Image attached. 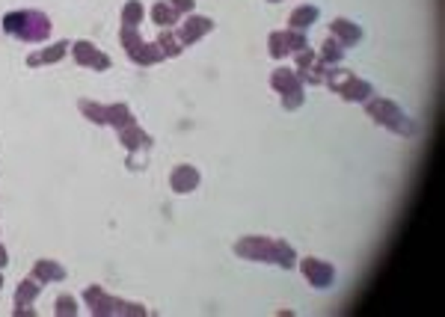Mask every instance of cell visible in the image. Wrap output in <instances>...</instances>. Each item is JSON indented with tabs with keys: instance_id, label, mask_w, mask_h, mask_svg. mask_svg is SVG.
Here are the masks:
<instances>
[{
	"instance_id": "1",
	"label": "cell",
	"mask_w": 445,
	"mask_h": 317,
	"mask_svg": "<svg viewBox=\"0 0 445 317\" xmlns=\"http://www.w3.org/2000/svg\"><path fill=\"white\" fill-rule=\"evenodd\" d=\"M4 30L9 33V36L21 39V42H45L48 36H51V18L36 9H27V12H9L4 18Z\"/></svg>"
},
{
	"instance_id": "2",
	"label": "cell",
	"mask_w": 445,
	"mask_h": 317,
	"mask_svg": "<svg viewBox=\"0 0 445 317\" xmlns=\"http://www.w3.org/2000/svg\"><path fill=\"white\" fill-rule=\"evenodd\" d=\"M366 113L371 116L377 125H383L386 130L398 133V137H416V133H419L416 122L410 119V116L395 101H389V98H368V101H366Z\"/></svg>"
},
{
	"instance_id": "3",
	"label": "cell",
	"mask_w": 445,
	"mask_h": 317,
	"mask_svg": "<svg viewBox=\"0 0 445 317\" xmlns=\"http://www.w3.org/2000/svg\"><path fill=\"white\" fill-rule=\"evenodd\" d=\"M119 39H122V45H125L128 57L134 60L137 65H155V62L163 60L158 42H143V36L137 33V27H122V30H119Z\"/></svg>"
},
{
	"instance_id": "4",
	"label": "cell",
	"mask_w": 445,
	"mask_h": 317,
	"mask_svg": "<svg viewBox=\"0 0 445 317\" xmlns=\"http://www.w3.org/2000/svg\"><path fill=\"white\" fill-rule=\"evenodd\" d=\"M235 255H241L246 261L273 264V238H243L235 243Z\"/></svg>"
},
{
	"instance_id": "5",
	"label": "cell",
	"mask_w": 445,
	"mask_h": 317,
	"mask_svg": "<svg viewBox=\"0 0 445 317\" xmlns=\"http://www.w3.org/2000/svg\"><path fill=\"white\" fill-rule=\"evenodd\" d=\"M300 273L306 276L309 285H315V288H329L336 282V270H333V264H326L321 258H303L300 261Z\"/></svg>"
},
{
	"instance_id": "6",
	"label": "cell",
	"mask_w": 445,
	"mask_h": 317,
	"mask_svg": "<svg viewBox=\"0 0 445 317\" xmlns=\"http://www.w3.org/2000/svg\"><path fill=\"white\" fill-rule=\"evenodd\" d=\"M72 57H75L77 65H87V69H95V72H107L110 69V57L101 54L92 42H84V39L72 45Z\"/></svg>"
},
{
	"instance_id": "7",
	"label": "cell",
	"mask_w": 445,
	"mask_h": 317,
	"mask_svg": "<svg viewBox=\"0 0 445 317\" xmlns=\"http://www.w3.org/2000/svg\"><path fill=\"white\" fill-rule=\"evenodd\" d=\"M214 30V21L205 18V15H187L185 24L178 27V42L181 45H193V42H199L202 36H208V33Z\"/></svg>"
},
{
	"instance_id": "8",
	"label": "cell",
	"mask_w": 445,
	"mask_h": 317,
	"mask_svg": "<svg viewBox=\"0 0 445 317\" xmlns=\"http://www.w3.org/2000/svg\"><path fill=\"white\" fill-rule=\"evenodd\" d=\"M84 299H87L89 311L98 314V317H104V314H119V299L110 296L101 285H89L87 294H84Z\"/></svg>"
},
{
	"instance_id": "9",
	"label": "cell",
	"mask_w": 445,
	"mask_h": 317,
	"mask_svg": "<svg viewBox=\"0 0 445 317\" xmlns=\"http://www.w3.org/2000/svg\"><path fill=\"white\" fill-rule=\"evenodd\" d=\"M336 95H341L344 101H351V104H356V101H368V98L374 95V87L368 80H362V77H356L353 72H351V77L341 83V87L336 89Z\"/></svg>"
},
{
	"instance_id": "10",
	"label": "cell",
	"mask_w": 445,
	"mask_h": 317,
	"mask_svg": "<svg viewBox=\"0 0 445 317\" xmlns=\"http://www.w3.org/2000/svg\"><path fill=\"white\" fill-rule=\"evenodd\" d=\"M170 184H172L175 193H190V190L199 187V169L190 166V163H181V166H175V169H172Z\"/></svg>"
},
{
	"instance_id": "11",
	"label": "cell",
	"mask_w": 445,
	"mask_h": 317,
	"mask_svg": "<svg viewBox=\"0 0 445 317\" xmlns=\"http://www.w3.org/2000/svg\"><path fill=\"white\" fill-rule=\"evenodd\" d=\"M329 36H333L341 48H348V45H356L362 39V30L348 18H336L333 24H329Z\"/></svg>"
},
{
	"instance_id": "12",
	"label": "cell",
	"mask_w": 445,
	"mask_h": 317,
	"mask_svg": "<svg viewBox=\"0 0 445 317\" xmlns=\"http://www.w3.org/2000/svg\"><path fill=\"white\" fill-rule=\"evenodd\" d=\"M39 296V282L24 279L18 291H15V314H33V299Z\"/></svg>"
},
{
	"instance_id": "13",
	"label": "cell",
	"mask_w": 445,
	"mask_h": 317,
	"mask_svg": "<svg viewBox=\"0 0 445 317\" xmlns=\"http://www.w3.org/2000/svg\"><path fill=\"white\" fill-rule=\"evenodd\" d=\"M119 143L128 148V152H143V148L152 145V137H148V133L134 122V125H128V128L119 130Z\"/></svg>"
},
{
	"instance_id": "14",
	"label": "cell",
	"mask_w": 445,
	"mask_h": 317,
	"mask_svg": "<svg viewBox=\"0 0 445 317\" xmlns=\"http://www.w3.org/2000/svg\"><path fill=\"white\" fill-rule=\"evenodd\" d=\"M69 42H57V45H48V48H42V51H33L30 57H27V65L30 69H36V65H45V62H60L62 57H65V51H69Z\"/></svg>"
},
{
	"instance_id": "15",
	"label": "cell",
	"mask_w": 445,
	"mask_h": 317,
	"mask_svg": "<svg viewBox=\"0 0 445 317\" xmlns=\"http://www.w3.org/2000/svg\"><path fill=\"white\" fill-rule=\"evenodd\" d=\"M270 87H273L279 95H288V92H294V89H303V83H300V77H297L294 69H276V72L270 74Z\"/></svg>"
},
{
	"instance_id": "16",
	"label": "cell",
	"mask_w": 445,
	"mask_h": 317,
	"mask_svg": "<svg viewBox=\"0 0 445 317\" xmlns=\"http://www.w3.org/2000/svg\"><path fill=\"white\" fill-rule=\"evenodd\" d=\"M33 279H36V282H62L65 270H62V264L42 258V261L33 264Z\"/></svg>"
},
{
	"instance_id": "17",
	"label": "cell",
	"mask_w": 445,
	"mask_h": 317,
	"mask_svg": "<svg viewBox=\"0 0 445 317\" xmlns=\"http://www.w3.org/2000/svg\"><path fill=\"white\" fill-rule=\"evenodd\" d=\"M318 21V6H312V4H303V6H297L294 12H291V18H288V24H291V30H309L312 24Z\"/></svg>"
},
{
	"instance_id": "18",
	"label": "cell",
	"mask_w": 445,
	"mask_h": 317,
	"mask_svg": "<svg viewBox=\"0 0 445 317\" xmlns=\"http://www.w3.org/2000/svg\"><path fill=\"white\" fill-rule=\"evenodd\" d=\"M107 125L116 128V130H122V128H128V125H134V113L128 110V104H110V107H107Z\"/></svg>"
},
{
	"instance_id": "19",
	"label": "cell",
	"mask_w": 445,
	"mask_h": 317,
	"mask_svg": "<svg viewBox=\"0 0 445 317\" xmlns=\"http://www.w3.org/2000/svg\"><path fill=\"white\" fill-rule=\"evenodd\" d=\"M273 264H276V267H285V270H291V267L297 264L294 246L285 243V240H273Z\"/></svg>"
},
{
	"instance_id": "20",
	"label": "cell",
	"mask_w": 445,
	"mask_h": 317,
	"mask_svg": "<svg viewBox=\"0 0 445 317\" xmlns=\"http://www.w3.org/2000/svg\"><path fill=\"white\" fill-rule=\"evenodd\" d=\"M80 113L87 116L89 122H95V125H107V107L104 104H98V101H89V98H80Z\"/></svg>"
},
{
	"instance_id": "21",
	"label": "cell",
	"mask_w": 445,
	"mask_h": 317,
	"mask_svg": "<svg viewBox=\"0 0 445 317\" xmlns=\"http://www.w3.org/2000/svg\"><path fill=\"white\" fill-rule=\"evenodd\" d=\"M341 57H344V48H341L333 36H329V39L321 45V51H318V60H321L324 65H339Z\"/></svg>"
},
{
	"instance_id": "22",
	"label": "cell",
	"mask_w": 445,
	"mask_h": 317,
	"mask_svg": "<svg viewBox=\"0 0 445 317\" xmlns=\"http://www.w3.org/2000/svg\"><path fill=\"white\" fill-rule=\"evenodd\" d=\"M268 48H270V57H273V60H285V57L291 54V45H288L285 30H276V33H270Z\"/></svg>"
},
{
	"instance_id": "23",
	"label": "cell",
	"mask_w": 445,
	"mask_h": 317,
	"mask_svg": "<svg viewBox=\"0 0 445 317\" xmlns=\"http://www.w3.org/2000/svg\"><path fill=\"white\" fill-rule=\"evenodd\" d=\"M158 48H160V54H163V57H178L185 45L178 42V36H175L172 30H163L160 36H158Z\"/></svg>"
},
{
	"instance_id": "24",
	"label": "cell",
	"mask_w": 445,
	"mask_h": 317,
	"mask_svg": "<svg viewBox=\"0 0 445 317\" xmlns=\"http://www.w3.org/2000/svg\"><path fill=\"white\" fill-rule=\"evenodd\" d=\"M152 18H155L158 27H167V30H170V24L178 21V12H175L170 4H163V0H160V4L152 6Z\"/></svg>"
},
{
	"instance_id": "25",
	"label": "cell",
	"mask_w": 445,
	"mask_h": 317,
	"mask_svg": "<svg viewBox=\"0 0 445 317\" xmlns=\"http://www.w3.org/2000/svg\"><path fill=\"white\" fill-rule=\"evenodd\" d=\"M143 21V4L140 0H128L125 9H122V24L125 27H137Z\"/></svg>"
},
{
	"instance_id": "26",
	"label": "cell",
	"mask_w": 445,
	"mask_h": 317,
	"mask_svg": "<svg viewBox=\"0 0 445 317\" xmlns=\"http://www.w3.org/2000/svg\"><path fill=\"white\" fill-rule=\"evenodd\" d=\"M54 314H57V317H75V314H77V299H75V296H69V294L57 296V303H54Z\"/></svg>"
},
{
	"instance_id": "27",
	"label": "cell",
	"mask_w": 445,
	"mask_h": 317,
	"mask_svg": "<svg viewBox=\"0 0 445 317\" xmlns=\"http://www.w3.org/2000/svg\"><path fill=\"white\" fill-rule=\"evenodd\" d=\"M285 36H288V45H291V54L297 51H303V48H309V39H306V33L303 30H285Z\"/></svg>"
},
{
	"instance_id": "28",
	"label": "cell",
	"mask_w": 445,
	"mask_h": 317,
	"mask_svg": "<svg viewBox=\"0 0 445 317\" xmlns=\"http://www.w3.org/2000/svg\"><path fill=\"white\" fill-rule=\"evenodd\" d=\"M303 101H306V89H294V92L282 95V107H285V110H297Z\"/></svg>"
},
{
	"instance_id": "29",
	"label": "cell",
	"mask_w": 445,
	"mask_h": 317,
	"mask_svg": "<svg viewBox=\"0 0 445 317\" xmlns=\"http://www.w3.org/2000/svg\"><path fill=\"white\" fill-rule=\"evenodd\" d=\"M315 60H318V54H315V51H309V48H303V51H297V69H294V72H306Z\"/></svg>"
},
{
	"instance_id": "30",
	"label": "cell",
	"mask_w": 445,
	"mask_h": 317,
	"mask_svg": "<svg viewBox=\"0 0 445 317\" xmlns=\"http://www.w3.org/2000/svg\"><path fill=\"white\" fill-rule=\"evenodd\" d=\"M167 4L181 15V12H185V15H190L193 12V6H196V0H167Z\"/></svg>"
},
{
	"instance_id": "31",
	"label": "cell",
	"mask_w": 445,
	"mask_h": 317,
	"mask_svg": "<svg viewBox=\"0 0 445 317\" xmlns=\"http://www.w3.org/2000/svg\"><path fill=\"white\" fill-rule=\"evenodd\" d=\"M6 258H9V255H6V249L0 246V270H4V267H6Z\"/></svg>"
},
{
	"instance_id": "32",
	"label": "cell",
	"mask_w": 445,
	"mask_h": 317,
	"mask_svg": "<svg viewBox=\"0 0 445 317\" xmlns=\"http://www.w3.org/2000/svg\"><path fill=\"white\" fill-rule=\"evenodd\" d=\"M0 285H4V276H0Z\"/></svg>"
},
{
	"instance_id": "33",
	"label": "cell",
	"mask_w": 445,
	"mask_h": 317,
	"mask_svg": "<svg viewBox=\"0 0 445 317\" xmlns=\"http://www.w3.org/2000/svg\"><path fill=\"white\" fill-rule=\"evenodd\" d=\"M270 4H276V0H270Z\"/></svg>"
}]
</instances>
